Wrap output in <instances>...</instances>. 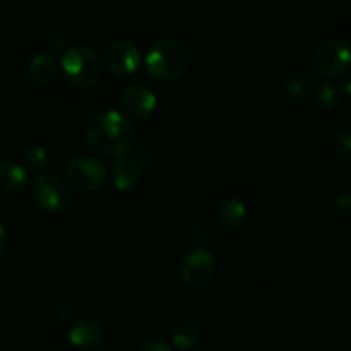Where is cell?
Here are the masks:
<instances>
[{"instance_id":"cell-1","label":"cell","mask_w":351,"mask_h":351,"mask_svg":"<svg viewBox=\"0 0 351 351\" xmlns=\"http://www.w3.org/2000/svg\"><path fill=\"white\" fill-rule=\"evenodd\" d=\"M86 143L96 154L105 158L127 156L136 144L137 129L132 120L117 110H105L93 117L84 130Z\"/></svg>"},{"instance_id":"cell-2","label":"cell","mask_w":351,"mask_h":351,"mask_svg":"<svg viewBox=\"0 0 351 351\" xmlns=\"http://www.w3.org/2000/svg\"><path fill=\"white\" fill-rule=\"evenodd\" d=\"M147 74L160 81H175L187 72L191 65V50L177 38L156 41L144 58Z\"/></svg>"},{"instance_id":"cell-3","label":"cell","mask_w":351,"mask_h":351,"mask_svg":"<svg viewBox=\"0 0 351 351\" xmlns=\"http://www.w3.org/2000/svg\"><path fill=\"white\" fill-rule=\"evenodd\" d=\"M62 72L65 81L77 89L95 88L103 75V62L93 48L75 45L62 53Z\"/></svg>"},{"instance_id":"cell-4","label":"cell","mask_w":351,"mask_h":351,"mask_svg":"<svg viewBox=\"0 0 351 351\" xmlns=\"http://www.w3.org/2000/svg\"><path fill=\"white\" fill-rule=\"evenodd\" d=\"M314 75L324 81H332L345 74L350 67V48L346 41L339 38H329L322 41L312 57Z\"/></svg>"},{"instance_id":"cell-5","label":"cell","mask_w":351,"mask_h":351,"mask_svg":"<svg viewBox=\"0 0 351 351\" xmlns=\"http://www.w3.org/2000/svg\"><path fill=\"white\" fill-rule=\"evenodd\" d=\"M106 180V168L91 154H79L65 165V182L79 192L98 191Z\"/></svg>"},{"instance_id":"cell-6","label":"cell","mask_w":351,"mask_h":351,"mask_svg":"<svg viewBox=\"0 0 351 351\" xmlns=\"http://www.w3.org/2000/svg\"><path fill=\"white\" fill-rule=\"evenodd\" d=\"M33 199L48 213H62L71 206L72 191L67 182L55 173H43L34 180Z\"/></svg>"},{"instance_id":"cell-7","label":"cell","mask_w":351,"mask_h":351,"mask_svg":"<svg viewBox=\"0 0 351 351\" xmlns=\"http://www.w3.org/2000/svg\"><path fill=\"white\" fill-rule=\"evenodd\" d=\"M178 271L185 285L192 288H202L215 280L216 259L208 249L197 247L182 257Z\"/></svg>"},{"instance_id":"cell-8","label":"cell","mask_w":351,"mask_h":351,"mask_svg":"<svg viewBox=\"0 0 351 351\" xmlns=\"http://www.w3.org/2000/svg\"><path fill=\"white\" fill-rule=\"evenodd\" d=\"M156 106V95L146 86H129L119 96V112L129 120L147 119L149 115H153Z\"/></svg>"},{"instance_id":"cell-9","label":"cell","mask_w":351,"mask_h":351,"mask_svg":"<svg viewBox=\"0 0 351 351\" xmlns=\"http://www.w3.org/2000/svg\"><path fill=\"white\" fill-rule=\"evenodd\" d=\"M105 67L117 75H130L143 64V53L132 41L119 40L105 50Z\"/></svg>"},{"instance_id":"cell-10","label":"cell","mask_w":351,"mask_h":351,"mask_svg":"<svg viewBox=\"0 0 351 351\" xmlns=\"http://www.w3.org/2000/svg\"><path fill=\"white\" fill-rule=\"evenodd\" d=\"M103 339H105L103 328L93 319H75L69 329V341L79 350H98Z\"/></svg>"},{"instance_id":"cell-11","label":"cell","mask_w":351,"mask_h":351,"mask_svg":"<svg viewBox=\"0 0 351 351\" xmlns=\"http://www.w3.org/2000/svg\"><path fill=\"white\" fill-rule=\"evenodd\" d=\"M141 168L136 160L129 156L117 158L110 167V180L120 192H129L139 184Z\"/></svg>"},{"instance_id":"cell-12","label":"cell","mask_w":351,"mask_h":351,"mask_svg":"<svg viewBox=\"0 0 351 351\" xmlns=\"http://www.w3.org/2000/svg\"><path fill=\"white\" fill-rule=\"evenodd\" d=\"M249 209L239 197H223L216 206V218L225 228L239 230L245 225Z\"/></svg>"},{"instance_id":"cell-13","label":"cell","mask_w":351,"mask_h":351,"mask_svg":"<svg viewBox=\"0 0 351 351\" xmlns=\"http://www.w3.org/2000/svg\"><path fill=\"white\" fill-rule=\"evenodd\" d=\"M317 84V77L312 72L298 71L287 77V81H285V93L293 101H304V99L311 98L314 95Z\"/></svg>"},{"instance_id":"cell-14","label":"cell","mask_w":351,"mask_h":351,"mask_svg":"<svg viewBox=\"0 0 351 351\" xmlns=\"http://www.w3.org/2000/svg\"><path fill=\"white\" fill-rule=\"evenodd\" d=\"M58 72V62L53 55L40 53L27 64V77L34 84H50Z\"/></svg>"},{"instance_id":"cell-15","label":"cell","mask_w":351,"mask_h":351,"mask_svg":"<svg viewBox=\"0 0 351 351\" xmlns=\"http://www.w3.org/2000/svg\"><path fill=\"white\" fill-rule=\"evenodd\" d=\"M27 182H29V175L21 165L12 163V161L0 163V192L2 194H14V192L23 191Z\"/></svg>"},{"instance_id":"cell-16","label":"cell","mask_w":351,"mask_h":351,"mask_svg":"<svg viewBox=\"0 0 351 351\" xmlns=\"http://www.w3.org/2000/svg\"><path fill=\"white\" fill-rule=\"evenodd\" d=\"M171 341L180 351L195 348L201 341V328L192 321H182L171 329Z\"/></svg>"},{"instance_id":"cell-17","label":"cell","mask_w":351,"mask_h":351,"mask_svg":"<svg viewBox=\"0 0 351 351\" xmlns=\"http://www.w3.org/2000/svg\"><path fill=\"white\" fill-rule=\"evenodd\" d=\"M48 165V154L45 151L43 146H38V144H33V146H27L23 153V165L21 167L26 170V173L33 175H43L45 168Z\"/></svg>"},{"instance_id":"cell-18","label":"cell","mask_w":351,"mask_h":351,"mask_svg":"<svg viewBox=\"0 0 351 351\" xmlns=\"http://www.w3.org/2000/svg\"><path fill=\"white\" fill-rule=\"evenodd\" d=\"M314 96H315V101H317L322 108L335 110L336 106L341 105L345 93L341 91L339 84H336V82L324 81L321 82V84H317V88H315L314 91Z\"/></svg>"},{"instance_id":"cell-19","label":"cell","mask_w":351,"mask_h":351,"mask_svg":"<svg viewBox=\"0 0 351 351\" xmlns=\"http://www.w3.org/2000/svg\"><path fill=\"white\" fill-rule=\"evenodd\" d=\"M331 151L336 160L343 165L351 161V134L348 130H339L335 134L331 141Z\"/></svg>"},{"instance_id":"cell-20","label":"cell","mask_w":351,"mask_h":351,"mask_svg":"<svg viewBox=\"0 0 351 351\" xmlns=\"http://www.w3.org/2000/svg\"><path fill=\"white\" fill-rule=\"evenodd\" d=\"M65 43H67V40H65V36L60 31H51V33L45 36V48L50 51V55L65 51Z\"/></svg>"},{"instance_id":"cell-21","label":"cell","mask_w":351,"mask_h":351,"mask_svg":"<svg viewBox=\"0 0 351 351\" xmlns=\"http://www.w3.org/2000/svg\"><path fill=\"white\" fill-rule=\"evenodd\" d=\"M189 239H191V242L194 243V245L201 247L202 249V247L211 240V230L204 225H195L194 228L191 230V233H189Z\"/></svg>"},{"instance_id":"cell-22","label":"cell","mask_w":351,"mask_h":351,"mask_svg":"<svg viewBox=\"0 0 351 351\" xmlns=\"http://www.w3.org/2000/svg\"><path fill=\"white\" fill-rule=\"evenodd\" d=\"M336 215L341 219H350L351 215V195L350 192H345L336 199Z\"/></svg>"},{"instance_id":"cell-23","label":"cell","mask_w":351,"mask_h":351,"mask_svg":"<svg viewBox=\"0 0 351 351\" xmlns=\"http://www.w3.org/2000/svg\"><path fill=\"white\" fill-rule=\"evenodd\" d=\"M141 351H173L167 341H151L144 345Z\"/></svg>"},{"instance_id":"cell-24","label":"cell","mask_w":351,"mask_h":351,"mask_svg":"<svg viewBox=\"0 0 351 351\" xmlns=\"http://www.w3.org/2000/svg\"><path fill=\"white\" fill-rule=\"evenodd\" d=\"M58 319L62 322H74L75 321V311L72 307H64L58 312Z\"/></svg>"},{"instance_id":"cell-25","label":"cell","mask_w":351,"mask_h":351,"mask_svg":"<svg viewBox=\"0 0 351 351\" xmlns=\"http://www.w3.org/2000/svg\"><path fill=\"white\" fill-rule=\"evenodd\" d=\"M5 245H7V230L5 226H3V223L0 221V254L3 252Z\"/></svg>"},{"instance_id":"cell-26","label":"cell","mask_w":351,"mask_h":351,"mask_svg":"<svg viewBox=\"0 0 351 351\" xmlns=\"http://www.w3.org/2000/svg\"><path fill=\"white\" fill-rule=\"evenodd\" d=\"M350 81H351V75L350 74H346V77H345V95H350L351 93V89H350Z\"/></svg>"}]
</instances>
